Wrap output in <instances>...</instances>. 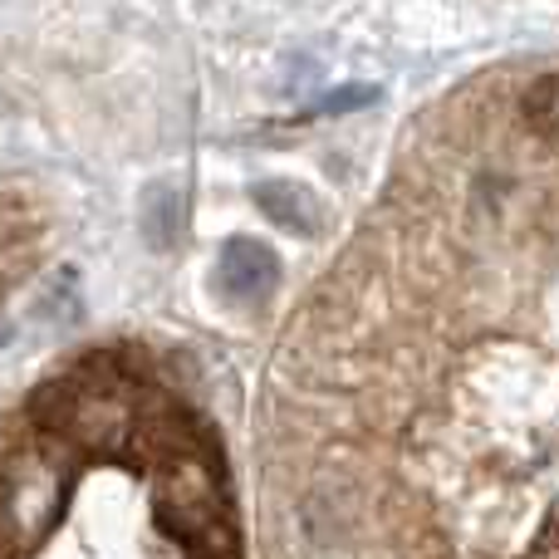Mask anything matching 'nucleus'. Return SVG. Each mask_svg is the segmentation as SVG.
I'll return each instance as SVG.
<instances>
[{
    "label": "nucleus",
    "mask_w": 559,
    "mask_h": 559,
    "mask_svg": "<svg viewBox=\"0 0 559 559\" xmlns=\"http://www.w3.org/2000/svg\"><path fill=\"white\" fill-rule=\"evenodd\" d=\"M251 197H255V206H261L275 226H285L289 236H314L319 231V206L299 182H261Z\"/></svg>",
    "instance_id": "nucleus-2"
},
{
    "label": "nucleus",
    "mask_w": 559,
    "mask_h": 559,
    "mask_svg": "<svg viewBox=\"0 0 559 559\" xmlns=\"http://www.w3.org/2000/svg\"><path fill=\"white\" fill-rule=\"evenodd\" d=\"M216 275H222L226 295L241 299V305H251V299H265L280 285V261H275V251H265L261 241L236 236V241H226Z\"/></svg>",
    "instance_id": "nucleus-1"
},
{
    "label": "nucleus",
    "mask_w": 559,
    "mask_h": 559,
    "mask_svg": "<svg viewBox=\"0 0 559 559\" xmlns=\"http://www.w3.org/2000/svg\"><path fill=\"white\" fill-rule=\"evenodd\" d=\"M182 226H187L182 192H177V187H167V182H157L153 192H147V202H143V236H147V246L173 251V246L182 241Z\"/></svg>",
    "instance_id": "nucleus-4"
},
{
    "label": "nucleus",
    "mask_w": 559,
    "mask_h": 559,
    "mask_svg": "<svg viewBox=\"0 0 559 559\" xmlns=\"http://www.w3.org/2000/svg\"><path fill=\"white\" fill-rule=\"evenodd\" d=\"M378 94H383L378 84H348V88H334L329 98H319V104H314V114H354V108L378 104Z\"/></svg>",
    "instance_id": "nucleus-5"
},
{
    "label": "nucleus",
    "mask_w": 559,
    "mask_h": 559,
    "mask_svg": "<svg viewBox=\"0 0 559 559\" xmlns=\"http://www.w3.org/2000/svg\"><path fill=\"white\" fill-rule=\"evenodd\" d=\"M515 118L545 143H559V69L535 74L531 84L515 94Z\"/></svg>",
    "instance_id": "nucleus-3"
},
{
    "label": "nucleus",
    "mask_w": 559,
    "mask_h": 559,
    "mask_svg": "<svg viewBox=\"0 0 559 559\" xmlns=\"http://www.w3.org/2000/svg\"><path fill=\"white\" fill-rule=\"evenodd\" d=\"M10 344V324H0V348H5Z\"/></svg>",
    "instance_id": "nucleus-6"
}]
</instances>
